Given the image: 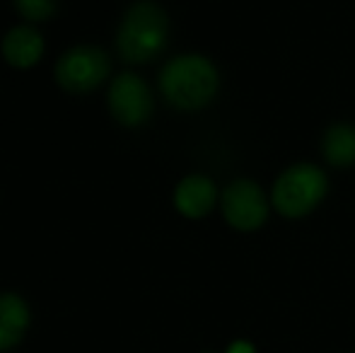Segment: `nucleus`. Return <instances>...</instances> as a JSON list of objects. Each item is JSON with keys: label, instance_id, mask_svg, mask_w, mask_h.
<instances>
[{"label": "nucleus", "instance_id": "obj_9", "mask_svg": "<svg viewBox=\"0 0 355 353\" xmlns=\"http://www.w3.org/2000/svg\"><path fill=\"white\" fill-rule=\"evenodd\" d=\"M44 53V39L32 27H15L3 39V56L15 68H32Z\"/></svg>", "mask_w": 355, "mask_h": 353}, {"label": "nucleus", "instance_id": "obj_11", "mask_svg": "<svg viewBox=\"0 0 355 353\" xmlns=\"http://www.w3.org/2000/svg\"><path fill=\"white\" fill-rule=\"evenodd\" d=\"M15 8L19 10V15L32 22H42L49 19L56 10V0H15Z\"/></svg>", "mask_w": 355, "mask_h": 353}, {"label": "nucleus", "instance_id": "obj_6", "mask_svg": "<svg viewBox=\"0 0 355 353\" xmlns=\"http://www.w3.org/2000/svg\"><path fill=\"white\" fill-rule=\"evenodd\" d=\"M223 213L234 230H257L259 225H263L268 206L259 184L247 179L230 184L223 193Z\"/></svg>", "mask_w": 355, "mask_h": 353}, {"label": "nucleus", "instance_id": "obj_5", "mask_svg": "<svg viewBox=\"0 0 355 353\" xmlns=\"http://www.w3.org/2000/svg\"><path fill=\"white\" fill-rule=\"evenodd\" d=\"M107 102L114 119L121 121L123 126H141L153 112V94H150L148 85L133 73L114 78Z\"/></svg>", "mask_w": 355, "mask_h": 353}, {"label": "nucleus", "instance_id": "obj_8", "mask_svg": "<svg viewBox=\"0 0 355 353\" xmlns=\"http://www.w3.org/2000/svg\"><path fill=\"white\" fill-rule=\"evenodd\" d=\"M29 307L15 293L0 295V353L10 351L24 339L29 329Z\"/></svg>", "mask_w": 355, "mask_h": 353}, {"label": "nucleus", "instance_id": "obj_3", "mask_svg": "<svg viewBox=\"0 0 355 353\" xmlns=\"http://www.w3.org/2000/svg\"><path fill=\"white\" fill-rule=\"evenodd\" d=\"M327 193V177L312 165H295L278 177L273 187V203L285 218H302Z\"/></svg>", "mask_w": 355, "mask_h": 353}, {"label": "nucleus", "instance_id": "obj_1", "mask_svg": "<svg viewBox=\"0 0 355 353\" xmlns=\"http://www.w3.org/2000/svg\"><path fill=\"white\" fill-rule=\"evenodd\" d=\"M159 87L172 107L191 112V109L206 107L213 99L218 89V73L208 58L189 53L164 66L159 76Z\"/></svg>", "mask_w": 355, "mask_h": 353}, {"label": "nucleus", "instance_id": "obj_7", "mask_svg": "<svg viewBox=\"0 0 355 353\" xmlns=\"http://www.w3.org/2000/svg\"><path fill=\"white\" fill-rule=\"evenodd\" d=\"M215 198H218V191H215V184L211 179L193 175L187 177L177 187V191H174V206L187 218H203L213 211Z\"/></svg>", "mask_w": 355, "mask_h": 353}, {"label": "nucleus", "instance_id": "obj_4", "mask_svg": "<svg viewBox=\"0 0 355 353\" xmlns=\"http://www.w3.org/2000/svg\"><path fill=\"white\" fill-rule=\"evenodd\" d=\"M109 76V56L97 46H78L61 56L56 80L73 94H85L99 87Z\"/></svg>", "mask_w": 355, "mask_h": 353}, {"label": "nucleus", "instance_id": "obj_10", "mask_svg": "<svg viewBox=\"0 0 355 353\" xmlns=\"http://www.w3.org/2000/svg\"><path fill=\"white\" fill-rule=\"evenodd\" d=\"M324 155L331 165L348 167L355 162V128L353 126H334L324 136Z\"/></svg>", "mask_w": 355, "mask_h": 353}, {"label": "nucleus", "instance_id": "obj_2", "mask_svg": "<svg viewBox=\"0 0 355 353\" xmlns=\"http://www.w3.org/2000/svg\"><path fill=\"white\" fill-rule=\"evenodd\" d=\"M167 15L155 3H136L126 12L119 29V53L128 63H148L167 44Z\"/></svg>", "mask_w": 355, "mask_h": 353}, {"label": "nucleus", "instance_id": "obj_12", "mask_svg": "<svg viewBox=\"0 0 355 353\" xmlns=\"http://www.w3.org/2000/svg\"><path fill=\"white\" fill-rule=\"evenodd\" d=\"M227 353H257V351H254V346L249 341H234L227 349Z\"/></svg>", "mask_w": 355, "mask_h": 353}]
</instances>
